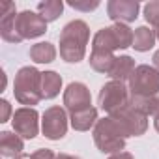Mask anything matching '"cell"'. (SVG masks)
I'll list each match as a JSON object with an SVG mask.
<instances>
[{
  "label": "cell",
  "mask_w": 159,
  "mask_h": 159,
  "mask_svg": "<svg viewBox=\"0 0 159 159\" xmlns=\"http://www.w3.org/2000/svg\"><path fill=\"white\" fill-rule=\"evenodd\" d=\"M129 88L122 83V81H109L107 84L101 86L99 90V96H98V101H99V107L109 114H116L120 112L122 109H125L129 105Z\"/></svg>",
  "instance_id": "obj_6"
},
{
  "label": "cell",
  "mask_w": 159,
  "mask_h": 159,
  "mask_svg": "<svg viewBox=\"0 0 159 159\" xmlns=\"http://www.w3.org/2000/svg\"><path fill=\"white\" fill-rule=\"evenodd\" d=\"M144 19L155 28H159V0H153V2H148L144 6Z\"/></svg>",
  "instance_id": "obj_21"
},
{
  "label": "cell",
  "mask_w": 159,
  "mask_h": 159,
  "mask_svg": "<svg viewBox=\"0 0 159 159\" xmlns=\"http://www.w3.org/2000/svg\"><path fill=\"white\" fill-rule=\"evenodd\" d=\"M25 150V142L17 133L2 131L0 133V153L4 157H17Z\"/></svg>",
  "instance_id": "obj_14"
},
{
  "label": "cell",
  "mask_w": 159,
  "mask_h": 159,
  "mask_svg": "<svg viewBox=\"0 0 159 159\" xmlns=\"http://www.w3.org/2000/svg\"><path fill=\"white\" fill-rule=\"evenodd\" d=\"M109 159H135L129 152H120V153H114V155H111Z\"/></svg>",
  "instance_id": "obj_25"
},
{
  "label": "cell",
  "mask_w": 159,
  "mask_h": 159,
  "mask_svg": "<svg viewBox=\"0 0 159 159\" xmlns=\"http://www.w3.org/2000/svg\"><path fill=\"white\" fill-rule=\"evenodd\" d=\"M133 47V30L124 23H114L112 26L98 30L92 41V52H90V66L98 73L109 75L116 56V49H127Z\"/></svg>",
  "instance_id": "obj_1"
},
{
  "label": "cell",
  "mask_w": 159,
  "mask_h": 159,
  "mask_svg": "<svg viewBox=\"0 0 159 159\" xmlns=\"http://www.w3.org/2000/svg\"><path fill=\"white\" fill-rule=\"evenodd\" d=\"M11 125L21 139L32 140L38 137V131H39V114L32 107H21L13 112Z\"/></svg>",
  "instance_id": "obj_9"
},
{
  "label": "cell",
  "mask_w": 159,
  "mask_h": 159,
  "mask_svg": "<svg viewBox=\"0 0 159 159\" xmlns=\"http://www.w3.org/2000/svg\"><path fill=\"white\" fill-rule=\"evenodd\" d=\"M135 67L137 66H135V60L131 56H127V54L116 56V60H114V64H112V67L109 71V77H112V81H122V83L129 81Z\"/></svg>",
  "instance_id": "obj_15"
},
{
  "label": "cell",
  "mask_w": 159,
  "mask_h": 159,
  "mask_svg": "<svg viewBox=\"0 0 159 159\" xmlns=\"http://www.w3.org/2000/svg\"><path fill=\"white\" fill-rule=\"evenodd\" d=\"M155 32L153 28H148V26H139L135 32H133V47L135 51L139 52H146L153 47L155 43Z\"/></svg>",
  "instance_id": "obj_18"
},
{
  "label": "cell",
  "mask_w": 159,
  "mask_h": 159,
  "mask_svg": "<svg viewBox=\"0 0 159 159\" xmlns=\"http://www.w3.org/2000/svg\"><path fill=\"white\" fill-rule=\"evenodd\" d=\"M41 131L49 140H60L67 133V114L66 109L54 105L49 107L41 116Z\"/></svg>",
  "instance_id": "obj_7"
},
{
  "label": "cell",
  "mask_w": 159,
  "mask_h": 159,
  "mask_svg": "<svg viewBox=\"0 0 159 159\" xmlns=\"http://www.w3.org/2000/svg\"><path fill=\"white\" fill-rule=\"evenodd\" d=\"M32 159H56V155L49 148H39V150H36L32 153Z\"/></svg>",
  "instance_id": "obj_24"
},
{
  "label": "cell",
  "mask_w": 159,
  "mask_h": 159,
  "mask_svg": "<svg viewBox=\"0 0 159 159\" xmlns=\"http://www.w3.org/2000/svg\"><path fill=\"white\" fill-rule=\"evenodd\" d=\"M28 54H30V60L36 62V64H51L56 58V49H54L52 43L41 41V43L32 45L30 51H28Z\"/></svg>",
  "instance_id": "obj_17"
},
{
  "label": "cell",
  "mask_w": 159,
  "mask_h": 159,
  "mask_svg": "<svg viewBox=\"0 0 159 159\" xmlns=\"http://www.w3.org/2000/svg\"><path fill=\"white\" fill-rule=\"evenodd\" d=\"M15 30L21 39H34L47 32V21L30 10H25L15 19Z\"/></svg>",
  "instance_id": "obj_10"
},
{
  "label": "cell",
  "mask_w": 159,
  "mask_h": 159,
  "mask_svg": "<svg viewBox=\"0 0 159 159\" xmlns=\"http://www.w3.org/2000/svg\"><path fill=\"white\" fill-rule=\"evenodd\" d=\"M13 94L15 99L21 105L32 107L38 105L43 99L41 94V73L32 67V66H25L17 71L15 75V83H13Z\"/></svg>",
  "instance_id": "obj_3"
},
{
  "label": "cell",
  "mask_w": 159,
  "mask_h": 159,
  "mask_svg": "<svg viewBox=\"0 0 159 159\" xmlns=\"http://www.w3.org/2000/svg\"><path fill=\"white\" fill-rule=\"evenodd\" d=\"M69 120H71V127H73L75 131H88L92 125L98 124V109L92 107V109H88V111L71 114Z\"/></svg>",
  "instance_id": "obj_19"
},
{
  "label": "cell",
  "mask_w": 159,
  "mask_h": 159,
  "mask_svg": "<svg viewBox=\"0 0 159 159\" xmlns=\"http://www.w3.org/2000/svg\"><path fill=\"white\" fill-rule=\"evenodd\" d=\"M0 75H2V83H0V92H4V88H6V81H8V79H6V73H4V69L0 71Z\"/></svg>",
  "instance_id": "obj_28"
},
{
  "label": "cell",
  "mask_w": 159,
  "mask_h": 159,
  "mask_svg": "<svg viewBox=\"0 0 159 159\" xmlns=\"http://www.w3.org/2000/svg\"><path fill=\"white\" fill-rule=\"evenodd\" d=\"M56 159H81L79 155H71V153H58Z\"/></svg>",
  "instance_id": "obj_26"
},
{
  "label": "cell",
  "mask_w": 159,
  "mask_h": 159,
  "mask_svg": "<svg viewBox=\"0 0 159 159\" xmlns=\"http://www.w3.org/2000/svg\"><path fill=\"white\" fill-rule=\"evenodd\" d=\"M125 133L111 116L98 120V124L94 125V142L103 153H120L125 148Z\"/></svg>",
  "instance_id": "obj_4"
},
{
  "label": "cell",
  "mask_w": 159,
  "mask_h": 159,
  "mask_svg": "<svg viewBox=\"0 0 159 159\" xmlns=\"http://www.w3.org/2000/svg\"><path fill=\"white\" fill-rule=\"evenodd\" d=\"M152 60H153V67L159 71V51H155V52H153V58H152Z\"/></svg>",
  "instance_id": "obj_27"
},
{
  "label": "cell",
  "mask_w": 159,
  "mask_h": 159,
  "mask_svg": "<svg viewBox=\"0 0 159 159\" xmlns=\"http://www.w3.org/2000/svg\"><path fill=\"white\" fill-rule=\"evenodd\" d=\"M69 6L73 8V10H81V11H92V10H96V8H99V2L98 0H86V2H79V0H71L69 2Z\"/></svg>",
  "instance_id": "obj_22"
},
{
  "label": "cell",
  "mask_w": 159,
  "mask_h": 159,
  "mask_svg": "<svg viewBox=\"0 0 159 159\" xmlns=\"http://www.w3.org/2000/svg\"><path fill=\"white\" fill-rule=\"evenodd\" d=\"M17 15L19 13H17L13 2H0V36L8 43H21L23 41L15 30Z\"/></svg>",
  "instance_id": "obj_12"
},
{
  "label": "cell",
  "mask_w": 159,
  "mask_h": 159,
  "mask_svg": "<svg viewBox=\"0 0 159 159\" xmlns=\"http://www.w3.org/2000/svg\"><path fill=\"white\" fill-rule=\"evenodd\" d=\"M140 4L137 0H111L107 4V13L114 23H133L139 17Z\"/></svg>",
  "instance_id": "obj_13"
},
{
  "label": "cell",
  "mask_w": 159,
  "mask_h": 159,
  "mask_svg": "<svg viewBox=\"0 0 159 159\" xmlns=\"http://www.w3.org/2000/svg\"><path fill=\"white\" fill-rule=\"evenodd\" d=\"M153 32H155V38H157V39H159V28H155V30H153Z\"/></svg>",
  "instance_id": "obj_31"
},
{
  "label": "cell",
  "mask_w": 159,
  "mask_h": 159,
  "mask_svg": "<svg viewBox=\"0 0 159 159\" xmlns=\"http://www.w3.org/2000/svg\"><path fill=\"white\" fill-rule=\"evenodd\" d=\"M159 94V71L152 66H137L129 79V96L153 99Z\"/></svg>",
  "instance_id": "obj_5"
},
{
  "label": "cell",
  "mask_w": 159,
  "mask_h": 159,
  "mask_svg": "<svg viewBox=\"0 0 159 159\" xmlns=\"http://www.w3.org/2000/svg\"><path fill=\"white\" fill-rule=\"evenodd\" d=\"M10 114H11V105L8 99H2L0 101V122H8L10 120Z\"/></svg>",
  "instance_id": "obj_23"
},
{
  "label": "cell",
  "mask_w": 159,
  "mask_h": 159,
  "mask_svg": "<svg viewBox=\"0 0 159 159\" xmlns=\"http://www.w3.org/2000/svg\"><path fill=\"white\" fill-rule=\"evenodd\" d=\"M90 39V28L84 21H69L60 32V56L64 62L77 64L86 54V45Z\"/></svg>",
  "instance_id": "obj_2"
},
{
  "label": "cell",
  "mask_w": 159,
  "mask_h": 159,
  "mask_svg": "<svg viewBox=\"0 0 159 159\" xmlns=\"http://www.w3.org/2000/svg\"><path fill=\"white\" fill-rule=\"evenodd\" d=\"M62 90V77L56 71H43L41 73V94L43 99H54Z\"/></svg>",
  "instance_id": "obj_16"
},
{
  "label": "cell",
  "mask_w": 159,
  "mask_h": 159,
  "mask_svg": "<svg viewBox=\"0 0 159 159\" xmlns=\"http://www.w3.org/2000/svg\"><path fill=\"white\" fill-rule=\"evenodd\" d=\"M64 105L69 116L92 109V96L88 86L83 83H71L64 92Z\"/></svg>",
  "instance_id": "obj_11"
},
{
  "label": "cell",
  "mask_w": 159,
  "mask_h": 159,
  "mask_svg": "<svg viewBox=\"0 0 159 159\" xmlns=\"http://www.w3.org/2000/svg\"><path fill=\"white\" fill-rule=\"evenodd\" d=\"M13 159H32V153L28 155V153H21V155H17V157H13Z\"/></svg>",
  "instance_id": "obj_29"
},
{
  "label": "cell",
  "mask_w": 159,
  "mask_h": 159,
  "mask_svg": "<svg viewBox=\"0 0 159 159\" xmlns=\"http://www.w3.org/2000/svg\"><path fill=\"white\" fill-rule=\"evenodd\" d=\"M111 118L116 120V124L122 127V131L125 133V137H140L148 129V116L142 114V112H139L131 105H127L120 112L112 114Z\"/></svg>",
  "instance_id": "obj_8"
},
{
  "label": "cell",
  "mask_w": 159,
  "mask_h": 159,
  "mask_svg": "<svg viewBox=\"0 0 159 159\" xmlns=\"http://www.w3.org/2000/svg\"><path fill=\"white\" fill-rule=\"evenodd\" d=\"M153 118H159V98H157V105H155V112H153Z\"/></svg>",
  "instance_id": "obj_30"
},
{
  "label": "cell",
  "mask_w": 159,
  "mask_h": 159,
  "mask_svg": "<svg viewBox=\"0 0 159 159\" xmlns=\"http://www.w3.org/2000/svg\"><path fill=\"white\" fill-rule=\"evenodd\" d=\"M64 11V4L62 0H45V2H39L38 4V13L47 21V23H52L56 21Z\"/></svg>",
  "instance_id": "obj_20"
}]
</instances>
